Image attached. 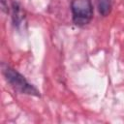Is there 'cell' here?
Segmentation results:
<instances>
[{
    "mask_svg": "<svg viewBox=\"0 0 124 124\" xmlns=\"http://www.w3.org/2000/svg\"><path fill=\"white\" fill-rule=\"evenodd\" d=\"M2 74L7 80V82L17 92L21 94H26L30 96L40 97V91L16 69L3 64L2 65Z\"/></svg>",
    "mask_w": 124,
    "mask_h": 124,
    "instance_id": "cell-1",
    "label": "cell"
},
{
    "mask_svg": "<svg viewBox=\"0 0 124 124\" xmlns=\"http://www.w3.org/2000/svg\"><path fill=\"white\" fill-rule=\"evenodd\" d=\"M71 12L73 22L78 26H85L93 18V4L91 0H72Z\"/></svg>",
    "mask_w": 124,
    "mask_h": 124,
    "instance_id": "cell-2",
    "label": "cell"
},
{
    "mask_svg": "<svg viewBox=\"0 0 124 124\" xmlns=\"http://www.w3.org/2000/svg\"><path fill=\"white\" fill-rule=\"evenodd\" d=\"M12 15H13L12 17L15 25L16 26L19 25L24 18V14H23V11L21 10V7L16 2H13L12 4Z\"/></svg>",
    "mask_w": 124,
    "mask_h": 124,
    "instance_id": "cell-3",
    "label": "cell"
},
{
    "mask_svg": "<svg viewBox=\"0 0 124 124\" xmlns=\"http://www.w3.org/2000/svg\"><path fill=\"white\" fill-rule=\"evenodd\" d=\"M111 10L110 0H98V11L101 16H107Z\"/></svg>",
    "mask_w": 124,
    "mask_h": 124,
    "instance_id": "cell-4",
    "label": "cell"
},
{
    "mask_svg": "<svg viewBox=\"0 0 124 124\" xmlns=\"http://www.w3.org/2000/svg\"><path fill=\"white\" fill-rule=\"evenodd\" d=\"M1 7L3 12H8V5H6V0H1Z\"/></svg>",
    "mask_w": 124,
    "mask_h": 124,
    "instance_id": "cell-5",
    "label": "cell"
}]
</instances>
